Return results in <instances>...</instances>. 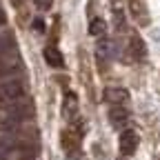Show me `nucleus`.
<instances>
[{
	"mask_svg": "<svg viewBox=\"0 0 160 160\" xmlns=\"http://www.w3.org/2000/svg\"><path fill=\"white\" fill-rule=\"evenodd\" d=\"M33 118V102L29 98H20L16 102H11L9 107H5V113H2V120H0V125L5 127V131L22 125L25 120Z\"/></svg>",
	"mask_w": 160,
	"mask_h": 160,
	"instance_id": "f257e3e1",
	"label": "nucleus"
},
{
	"mask_svg": "<svg viewBox=\"0 0 160 160\" xmlns=\"http://www.w3.org/2000/svg\"><path fill=\"white\" fill-rule=\"evenodd\" d=\"M78 111V96L73 91H67L65 93V102H62V116L65 118H73Z\"/></svg>",
	"mask_w": 160,
	"mask_h": 160,
	"instance_id": "0eeeda50",
	"label": "nucleus"
},
{
	"mask_svg": "<svg viewBox=\"0 0 160 160\" xmlns=\"http://www.w3.org/2000/svg\"><path fill=\"white\" fill-rule=\"evenodd\" d=\"M120 153L122 156H131V153H136V149H138V133L133 131V129H125L122 133H120Z\"/></svg>",
	"mask_w": 160,
	"mask_h": 160,
	"instance_id": "39448f33",
	"label": "nucleus"
},
{
	"mask_svg": "<svg viewBox=\"0 0 160 160\" xmlns=\"http://www.w3.org/2000/svg\"><path fill=\"white\" fill-rule=\"evenodd\" d=\"M20 69H22V60H20V56L16 51L7 53V56H0V78H2V80L16 76Z\"/></svg>",
	"mask_w": 160,
	"mask_h": 160,
	"instance_id": "7ed1b4c3",
	"label": "nucleus"
},
{
	"mask_svg": "<svg viewBox=\"0 0 160 160\" xmlns=\"http://www.w3.org/2000/svg\"><path fill=\"white\" fill-rule=\"evenodd\" d=\"M131 53H133L136 60H142V58L147 56V47H145V42H142L138 36L131 38Z\"/></svg>",
	"mask_w": 160,
	"mask_h": 160,
	"instance_id": "9d476101",
	"label": "nucleus"
},
{
	"mask_svg": "<svg viewBox=\"0 0 160 160\" xmlns=\"http://www.w3.org/2000/svg\"><path fill=\"white\" fill-rule=\"evenodd\" d=\"M102 102L111 107H125V102H129V91L122 87H109L102 91Z\"/></svg>",
	"mask_w": 160,
	"mask_h": 160,
	"instance_id": "20e7f679",
	"label": "nucleus"
},
{
	"mask_svg": "<svg viewBox=\"0 0 160 160\" xmlns=\"http://www.w3.org/2000/svg\"><path fill=\"white\" fill-rule=\"evenodd\" d=\"M45 60H47L53 69H62L65 67V58H62V53H60L56 47H47L45 49Z\"/></svg>",
	"mask_w": 160,
	"mask_h": 160,
	"instance_id": "6e6552de",
	"label": "nucleus"
},
{
	"mask_svg": "<svg viewBox=\"0 0 160 160\" xmlns=\"http://www.w3.org/2000/svg\"><path fill=\"white\" fill-rule=\"evenodd\" d=\"M0 160H5V158H2V156H0Z\"/></svg>",
	"mask_w": 160,
	"mask_h": 160,
	"instance_id": "f3484780",
	"label": "nucleus"
},
{
	"mask_svg": "<svg viewBox=\"0 0 160 160\" xmlns=\"http://www.w3.org/2000/svg\"><path fill=\"white\" fill-rule=\"evenodd\" d=\"M25 98V82L18 78L0 80V107H9L11 102Z\"/></svg>",
	"mask_w": 160,
	"mask_h": 160,
	"instance_id": "f03ea898",
	"label": "nucleus"
},
{
	"mask_svg": "<svg viewBox=\"0 0 160 160\" xmlns=\"http://www.w3.org/2000/svg\"><path fill=\"white\" fill-rule=\"evenodd\" d=\"M107 31V22L102 18H93L89 20V36H102Z\"/></svg>",
	"mask_w": 160,
	"mask_h": 160,
	"instance_id": "9b49d317",
	"label": "nucleus"
},
{
	"mask_svg": "<svg viewBox=\"0 0 160 160\" xmlns=\"http://www.w3.org/2000/svg\"><path fill=\"white\" fill-rule=\"evenodd\" d=\"M16 160H36V153L33 151H18Z\"/></svg>",
	"mask_w": 160,
	"mask_h": 160,
	"instance_id": "4468645a",
	"label": "nucleus"
},
{
	"mask_svg": "<svg viewBox=\"0 0 160 160\" xmlns=\"http://www.w3.org/2000/svg\"><path fill=\"white\" fill-rule=\"evenodd\" d=\"M33 2H36V7H38L40 11H49L51 5H53V0H33Z\"/></svg>",
	"mask_w": 160,
	"mask_h": 160,
	"instance_id": "f8f14e48",
	"label": "nucleus"
},
{
	"mask_svg": "<svg viewBox=\"0 0 160 160\" xmlns=\"http://www.w3.org/2000/svg\"><path fill=\"white\" fill-rule=\"evenodd\" d=\"M13 51H16L13 33H9V31H0V56H7V53H13Z\"/></svg>",
	"mask_w": 160,
	"mask_h": 160,
	"instance_id": "1a4fd4ad",
	"label": "nucleus"
},
{
	"mask_svg": "<svg viewBox=\"0 0 160 160\" xmlns=\"http://www.w3.org/2000/svg\"><path fill=\"white\" fill-rule=\"evenodd\" d=\"M109 122L116 129H125L129 122V111L125 107H111L109 109Z\"/></svg>",
	"mask_w": 160,
	"mask_h": 160,
	"instance_id": "423d86ee",
	"label": "nucleus"
},
{
	"mask_svg": "<svg viewBox=\"0 0 160 160\" xmlns=\"http://www.w3.org/2000/svg\"><path fill=\"white\" fill-rule=\"evenodd\" d=\"M2 25H5V11L0 9V27H2Z\"/></svg>",
	"mask_w": 160,
	"mask_h": 160,
	"instance_id": "dca6fc26",
	"label": "nucleus"
},
{
	"mask_svg": "<svg viewBox=\"0 0 160 160\" xmlns=\"http://www.w3.org/2000/svg\"><path fill=\"white\" fill-rule=\"evenodd\" d=\"M33 29L38 33H45V22H42V20H33Z\"/></svg>",
	"mask_w": 160,
	"mask_h": 160,
	"instance_id": "2eb2a0df",
	"label": "nucleus"
},
{
	"mask_svg": "<svg viewBox=\"0 0 160 160\" xmlns=\"http://www.w3.org/2000/svg\"><path fill=\"white\" fill-rule=\"evenodd\" d=\"M113 18H116V27H118V29H125V18H122V11L116 9V11H113Z\"/></svg>",
	"mask_w": 160,
	"mask_h": 160,
	"instance_id": "ddd939ff",
	"label": "nucleus"
}]
</instances>
